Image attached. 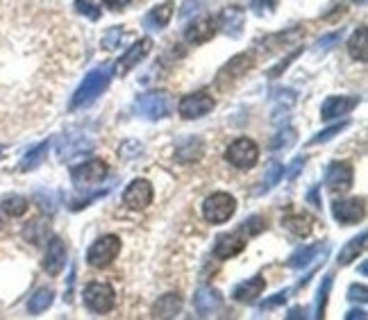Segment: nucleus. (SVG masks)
Listing matches in <instances>:
<instances>
[{
	"label": "nucleus",
	"instance_id": "nucleus-17",
	"mask_svg": "<svg viewBox=\"0 0 368 320\" xmlns=\"http://www.w3.org/2000/svg\"><path fill=\"white\" fill-rule=\"evenodd\" d=\"M357 105H359V96H330L323 103V107H320V119L334 121L339 116L350 114Z\"/></svg>",
	"mask_w": 368,
	"mask_h": 320
},
{
	"label": "nucleus",
	"instance_id": "nucleus-21",
	"mask_svg": "<svg viewBox=\"0 0 368 320\" xmlns=\"http://www.w3.org/2000/svg\"><path fill=\"white\" fill-rule=\"evenodd\" d=\"M266 288V279L262 275H255V277H248L246 282H241L234 286L232 291V298L237 302H244V304H253L260 295L264 293Z\"/></svg>",
	"mask_w": 368,
	"mask_h": 320
},
{
	"label": "nucleus",
	"instance_id": "nucleus-11",
	"mask_svg": "<svg viewBox=\"0 0 368 320\" xmlns=\"http://www.w3.org/2000/svg\"><path fill=\"white\" fill-rule=\"evenodd\" d=\"M246 243H248V237L241 230L232 232V234H221V237L216 239L214 243V257L216 259H232V257L241 254L246 250Z\"/></svg>",
	"mask_w": 368,
	"mask_h": 320
},
{
	"label": "nucleus",
	"instance_id": "nucleus-15",
	"mask_svg": "<svg viewBox=\"0 0 368 320\" xmlns=\"http://www.w3.org/2000/svg\"><path fill=\"white\" fill-rule=\"evenodd\" d=\"M93 141L84 134H64L59 139L57 157L59 161H70L73 157H80L82 152H91Z\"/></svg>",
	"mask_w": 368,
	"mask_h": 320
},
{
	"label": "nucleus",
	"instance_id": "nucleus-33",
	"mask_svg": "<svg viewBox=\"0 0 368 320\" xmlns=\"http://www.w3.org/2000/svg\"><path fill=\"white\" fill-rule=\"evenodd\" d=\"M284 175V166H282L280 161H271L269 168H266V175H264V184H262V193L264 191H271L273 186L280 182V177Z\"/></svg>",
	"mask_w": 368,
	"mask_h": 320
},
{
	"label": "nucleus",
	"instance_id": "nucleus-45",
	"mask_svg": "<svg viewBox=\"0 0 368 320\" xmlns=\"http://www.w3.org/2000/svg\"><path fill=\"white\" fill-rule=\"evenodd\" d=\"M348 298H350V300L366 302V300H368V291H366V286H362V284H352V286L348 288Z\"/></svg>",
	"mask_w": 368,
	"mask_h": 320
},
{
	"label": "nucleus",
	"instance_id": "nucleus-27",
	"mask_svg": "<svg viewBox=\"0 0 368 320\" xmlns=\"http://www.w3.org/2000/svg\"><path fill=\"white\" fill-rule=\"evenodd\" d=\"M364 248H366V232H362L359 237H355V239H350L346 246H343V250L339 252V266H348V263H352L357 259L359 254L364 252Z\"/></svg>",
	"mask_w": 368,
	"mask_h": 320
},
{
	"label": "nucleus",
	"instance_id": "nucleus-25",
	"mask_svg": "<svg viewBox=\"0 0 368 320\" xmlns=\"http://www.w3.org/2000/svg\"><path fill=\"white\" fill-rule=\"evenodd\" d=\"M302 37H304V30L300 26H296L291 30H287V32H278V34H273V37H266V39H271V41H275V43H260V41H257V48H262L264 52H273V50L282 48V46L300 41Z\"/></svg>",
	"mask_w": 368,
	"mask_h": 320
},
{
	"label": "nucleus",
	"instance_id": "nucleus-28",
	"mask_svg": "<svg viewBox=\"0 0 368 320\" xmlns=\"http://www.w3.org/2000/svg\"><path fill=\"white\" fill-rule=\"evenodd\" d=\"M348 52H350V57L352 59H357V61H364L368 59V41H366V26L362 28H357V32L350 37V41H348Z\"/></svg>",
	"mask_w": 368,
	"mask_h": 320
},
{
	"label": "nucleus",
	"instance_id": "nucleus-52",
	"mask_svg": "<svg viewBox=\"0 0 368 320\" xmlns=\"http://www.w3.org/2000/svg\"><path fill=\"white\" fill-rule=\"evenodd\" d=\"M366 270H368V266H366V261H364L362 266H359V272H362V275H366Z\"/></svg>",
	"mask_w": 368,
	"mask_h": 320
},
{
	"label": "nucleus",
	"instance_id": "nucleus-24",
	"mask_svg": "<svg viewBox=\"0 0 368 320\" xmlns=\"http://www.w3.org/2000/svg\"><path fill=\"white\" fill-rule=\"evenodd\" d=\"M182 309V298L177 293H166L153 304V318H175Z\"/></svg>",
	"mask_w": 368,
	"mask_h": 320
},
{
	"label": "nucleus",
	"instance_id": "nucleus-40",
	"mask_svg": "<svg viewBox=\"0 0 368 320\" xmlns=\"http://www.w3.org/2000/svg\"><path fill=\"white\" fill-rule=\"evenodd\" d=\"M121 37H123V30L121 28H112L107 30V32L103 34V41H100V46H103L105 50H114L121 46Z\"/></svg>",
	"mask_w": 368,
	"mask_h": 320
},
{
	"label": "nucleus",
	"instance_id": "nucleus-47",
	"mask_svg": "<svg viewBox=\"0 0 368 320\" xmlns=\"http://www.w3.org/2000/svg\"><path fill=\"white\" fill-rule=\"evenodd\" d=\"M39 202H41V207L46 209V212H55V202H52V196H46V193L43 191H37V196H35Z\"/></svg>",
	"mask_w": 368,
	"mask_h": 320
},
{
	"label": "nucleus",
	"instance_id": "nucleus-39",
	"mask_svg": "<svg viewBox=\"0 0 368 320\" xmlns=\"http://www.w3.org/2000/svg\"><path fill=\"white\" fill-rule=\"evenodd\" d=\"M75 10L82 14V17H87L91 21H98L100 19V7L93 5L91 0H75Z\"/></svg>",
	"mask_w": 368,
	"mask_h": 320
},
{
	"label": "nucleus",
	"instance_id": "nucleus-4",
	"mask_svg": "<svg viewBox=\"0 0 368 320\" xmlns=\"http://www.w3.org/2000/svg\"><path fill=\"white\" fill-rule=\"evenodd\" d=\"M234 212H237V200L225 191L211 193V196L202 202V216H205V221L211 225L228 223L234 216Z\"/></svg>",
	"mask_w": 368,
	"mask_h": 320
},
{
	"label": "nucleus",
	"instance_id": "nucleus-42",
	"mask_svg": "<svg viewBox=\"0 0 368 320\" xmlns=\"http://www.w3.org/2000/svg\"><path fill=\"white\" fill-rule=\"evenodd\" d=\"M200 10V0H184L182 7H180V19L186 21L191 19V14H195Z\"/></svg>",
	"mask_w": 368,
	"mask_h": 320
},
{
	"label": "nucleus",
	"instance_id": "nucleus-8",
	"mask_svg": "<svg viewBox=\"0 0 368 320\" xmlns=\"http://www.w3.org/2000/svg\"><path fill=\"white\" fill-rule=\"evenodd\" d=\"M255 66V52H241L237 57H232L216 75V87L218 89H228L234 82H239L250 68Z\"/></svg>",
	"mask_w": 368,
	"mask_h": 320
},
{
	"label": "nucleus",
	"instance_id": "nucleus-38",
	"mask_svg": "<svg viewBox=\"0 0 368 320\" xmlns=\"http://www.w3.org/2000/svg\"><path fill=\"white\" fill-rule=\"evenodd\" d=\"M280 0H250V10H253L257 17H266V14H273L278 10Z\"/></svg>",
	"mask_w": 368,
	"mask_h": 320
},
{
	"label": "nucleus",
	"instance_id": "nucleus-34",
	"mask_svg": "<svg viewBox=\"0 0 368 320\" xmlns=\"http://www.w3.org/2000/svg\"><path fill=\"white\" fill-rule=\"evenodd\" d=\"M332 282H334V275L332 272H327L323 284H320V291H318V307H316V318H323L325 316V304H327V298H330V288H332Z\"/></svg>",
	"mask_w": 368,
	"mask_h": 320
},
{
	"label": "nucleus",
	"instance_id": "nucleus-19",
	"mask_svg": "<svg viewBox=\"0 0 368 320\" xmlns=\"http://www.w3.org/2000/svg\"><path fill=\"white\" fill-rule=\"evenodd\" d=\"M66 263V246L59 237H52L48 241V248H46V257H43V270L48 275H59L61 268Z\"/></svg>",
	"mask_w": 368,
	"mask_h": 320
},
{
	"label": "nucleus",
	"instance_id": "nucleus-43",
	"mask_svg": "<svg viewBox=\"0 0 368 320\" xmlns=\"http://www.w3.org/2000/svg\"><path fill=\"white\" fill-rule=\"evenodd\" d=\"M300 52H302L300 48H298V50H293L291 54H289V57H284V61H280V64H278V66H273V68H271V71H269V77H278V75H280L282 71H284V68H287L289 64H291V61H293L296 57H298V54H300Z\"/></svg>",
	"mask_w": 368,
	"mask_h": 320
},
{
	"label": "nucleus",
	"instance_id": "nucleus-29",
	"mask_svg": "<svg viewBox=\"0 0 368 320\" xmlns=\"http://www.w3.org/2000/svg\"><path fill=\"white\" fill-rule=\"evenodd\" d=\"M48 150H50V141H43V143L35 146L32 150L23 154V159H21V163H19V170H23V173H26V170H35L39 163L46 159Z\"/></svg>",
	"mask_w": 368,
	"mask_h": 320
},
{
	"label": "nucleus",
	"instance_id": "nucleus-53",
	"mask_svg": "<svg viewBox=\"0 0 368 320\" xmlns=\"http://www.w3.org/2000/svg\"><path fill=\"white\" fill-rule=\"evenodd\" d=\"M355 5H366V0H352Z\"/></svg>",
	"mask_w": 368,
	"mask_h": 320
},
{
	"label": "nucleus",
	"instance_id": "nucleus-51",
	"mask_svg": "<svg viewBox=\"0 0 368 320\" xmlns=\"http://www.w3.org/2000/svg\"><path fill=\"white\" fill-rule=\"evenodd\" d=\"M302 316H304V311L300 307H296V309H291V314H289L287 318L289 320H296V318H302Z\"/></svg>",
	"mask_w": 368,
	"mask_h": 320
},
{
	"label": "nucleus",
	"instance_id": "nucleus-36",
	"mask_svg": "<svg viewBox=\"0 0 368 320\" xmlns=\"http://www.w3.org/2000/svg\"><path fill=\"white\" fill-rule=\"evenodd\" d=\"M296 143V132L291 128H287V130H280L275 139H273V143L271 148L273 150H284V148H291Z\"/></svg>",
	"mask_w": 368,
	"mask_h": 320
},
{
	"label": "nucleus",
	"instance_id": "nucleus-26",
	"mask_svg": "<svg viewBox=\"0 0 368 320\" xmlns=\"http://www.w3.org/2000/svg\"><path fill=\"white\" fill-rule=\"evenodd\" d=\"M202 150H205V146H202L200 139L198 137H191V139H186V141L175 150V159L182 161V163L198 161L202 157Z\"/></svg>",
	"mask_w": 368,
	"mask_h": 320
},
{
	"label": "nucleus",
	"instance_id": "nucleus-37",
	"mask_svg": "<svg viewBox=\"0 0 368 320\" xmlns=\"http://www.w3.org/2000/svg\"><path fill=\"white\" fill-rule=\"evenodd\" d=\"M346 128H348V121H341V123H336V125H330V128H325L323 132H320V134L311 137L309 143H325V141H330V139H334L341 130H346Z\"/></svg>",
	"mask_w": 368,
	"mask_h": 320
},
{
	"label": "nucleus",
	"instance_id": "nucleus-41",
	"mask_svg": "<svg viewBox=\"0 0 368 320\" xmlns=\"http://www.w3.org/2000/svg\"><path fill=\"white\" fill-rule=\"evenodd\" d=\"M339 41H341V30H339V32H332V34H325L323 39H318V43L314 46V50L316 52H327V50H332Z\"/></svg>",
	"mask_w": 368,
	"mask_h": 320
},
{
	"label": "nucleus",
	"instance_id": "nucleus-18",
	"mask_svg": "<svg viewBox=\"0 0 368 320\" xmlns=\"http://www.w3.org/2000/svg\"><path fill=\"white\" fill-rule=\"evenodd\" d=\"M223 307V295L221 291L211 286H200L193 295V309L198 311V316H211Z\"/></svg>",
	"mask_w": 368,
	"mask_h": 320
},
{
	"label": "nucleus",
	"instance_id": "nucleus-44",
	"mask_svg": "<svg viewBox=\"0 0 368 320\" xmlns=\"http://www.w3.org/2000/svg\"><path fill=\"white\" fill-rule=\"evenodd\" d=\"M307 163V157H296L291 163H289V170H287V179H296L300 175L302 166Z\"/></svg>",
	"mask_w": 368,
	"mask_h": 320
},
{
	"label": "nucleus",
	"instance_id": "nucleus-32",
	"mask_svg": "<svg viewBox=\"0 0 368 320\" xmlns=\"http://www.w3.org/2000/svg\"><path fill=\"white\" fill-rule=\"evenodd\" d=\"M28 207H30V202L23 198V196H7L3 200V205H0V209L7 214V216H12V218H19L28 212Z\"/></svg>",
	"mask_w": 368,
	"mask_h": 320
},
{
	"label": "nucleus",
	"instance_id": "nucleus-16",
	"mask_svg": "<svg viewBox=\"0 0 368 320\" xmlns=\"http://www.w3.org/2000/svg\"><path fill=\"white\" fill-rule=\"evenodd\" d=\"M244 23H246V12L241 10V7H237V5L225 7V10L218 14V19H216L218 30H221L223 34L232 37V39L241 37V32H244Z\"/></svg>",
	"mask_w": 368,
	"mask_h": 320
},
{
	"label": "nucleus",
	"instance_id": "nucleus-7",
	"mask_svg": "<svg viewBox=\"0 0 368 320\" xmlns=\"http://www.w3.org/2000/svg\"><path fill=\"white\" fill-rule=\"evenodd\" d=\"M225 159H228L234 168L239 170H250L260 161V148L248 137H241L237 141H232L230 148L225 150Z\"/></svg>",
	"mask_w": 368,
	"mask_h": 320
},
{
	"label": "nucleus",
	"instance_id": "nucleus-10",
	"mask_svg": "<svg viewBox=\"0 0 368 320\" xmlns=\"http://www.w3.org/2000/svg\"><path fill=\"white\" fill-rule=\"evenodd\" d=\"M332 216L341 225H357L366 216V200L364 198H348L332 202Z\"/></svg>",
	"mask_w": 368,
	"mask_h": 320
},
{
	"label": "nucleus",
	"instance_id": "nucleus-6",
	"mask_svg": "<svg viewBox=\"0 0 368 320\" xmlns=\"http://www.w3.org/2000/svg\"><path fill=\"white\" fill-rule=\"evenodd\" d=\"M84 304L93 314H109L116 304V291L109 282H91L84 286Z\"/></svg>",
	"mask_w": 368,
	"mask_h": 320
},
{
	"label": "nucleus",
	"instance_id": "nucleus-48",
	"mask_svg": "<svg viewBox=\"0 0 368 320\" xmlns=\"http://www.w3.org/2000/svg\"><path fill=\"white\" fill-rule=\"evenodd\" d=\"M130 3H132V0H103V5L107 7V10H112V12H121Z\"/></svg>",
	"mask_w": 368,
	"mask_h": 320
},
{
	"label": "nucleus",
	"instance_id": "nucleus-14",
	"mask_svg": "<svg viewBox=\"0 0 368 320\" xmlns=\"http://www.w3.org/2000/svg\"><path fill=\"white\" fill-rule=\"evenodd\" d=\"M151 48H153V41H151V39H148V37H146V39H139V41H135V43H132V48H130L128 52H125L119 61H116L114 73H116V75H121V77H123V75H128V73L132 71V68H135V66L139 64V61L144 59L148 52H151Z\"/></svg>",
	"mask_w": 368,
	"mask_h": 320
},
{
	"label": "nucleus",
	"instance_id": "nucleus-54",
	"mask_svg": "<svg viewBox=\"0 0 368 320\" xmlns=\"http://www.w3.org/2000/svg\"><path fill=\"white\" fill-rule=\"evenodd\" d=\"M0 159H3V152H0Z\"/></svg>",
	"mask_w": 368,
	"mask_h": 320
},
{
	"label": "nucleus",
	"instance_id": "nucleus-46",
	"mask_svg": "<svg viewBox=\"0 0 368 320\" xmlns=\"http://www.w3.org/2000/svg\"><path fill=\"white\" fill-rule=\"evenodd\" d=\"M287 295H289V291H280V293H275V298H271L269 302H264L262 304V311H269V309H273V307H278V304H282L287 300Z\"/></svg>",
	"mask_w": 368,
	"mask_h": 320
},
{
	"label": "nucleus",
	"instance_id": "nucleus-30",
	"mask_svg": "<svg viewBox=\"0 0 368 320\" xmlns=\"http://www.w3.org/2000/svg\"><path fill=\"white\" fill-rule=\"evenodd\" d=\"M52 300H55V293L50 291V288H39V291H37L32 298H30V302H28V311H30L32 316L43 314V311L52 304Z\"/></svg>",
	"mask_w": 368,
	"mask_h": 320
},
{
	"label": "nucleus",
	"instance_id": "nucleus-49",
	"mask_svg": "<svg viewBox=\"0 0 368 320\" xmlns=\"http://www.w3.org/2000/svg\"><path fill=\"white\" fill-rule=\"evenodd\" d=\"M307 200L314 205L316 209H320V196H318V186H311L309 193H307Z\"/></svg>",
	"mask_w": 368,
	"mask_h": 320
},
{
	"label": "nucleus",
	"instance_id": "nucleus-50",
	"mask_svg": "<svg viewBox=\"0 0 368 320\" xmlns=\"http://www.w3.org/2000/svg\"><path fill=\"white\" fill-rule=\"evenodd\" d=\"M355 318L366 320V311L364 309H352V311H348V314H346V320H355Z\"/></svg>",
	"mask_w": 368,
	"mask_h": 320
},
{
	"label": "nucleus",
	"instance_id": "nucleus-35",
	"mask_svg": "<svg viewBox=\"0 0 368 320\" xmlns=\"http://www.w3.org/2000/svg\"><path fill=\"white\" fill-rule=\"evenodd\" d=\"M266 228H269V225H266V221H264L262 216H250L248 221H244V225H241L239 230L250 239V237H257V234H262Z\"/></svg>",
	"mask_w": 368,
	"mask_h": 320
},
{
	"label": "nucleus",
	"instance_id": "nucleus-12",
	"mask_svg": "<svg viewBox=\"0 0 368 320\" xmlns=\"http://www.w3.org/2000/svg\"><path fill=\"white\" fill-rule=\"evenodd\" d=\"M355 179V170L348 161H332L325 170V186L332 191H348Z\"/></svg>",
	"mask_w": 368,
	"mask_h": 320
},
{
	"label": "nucleus",
	"instance_id": "nucleus-1",
	"mask_svg": "<svg viewBox=\"0 0 368 320\" xmlns=\"http://www.w3.org/2000/svg\"><path fill=\"white\" fill-rule=\"evenodd\" d=\"M109 82H112V71H109V68H105V66L93 68L91 73H87V77L82 80L80 87H77L73 98H70V109H80V107L91 105L93 100L109 87Z\"/></svg>",
	"mask_w": 368,
	"mask_h": 320
},
{
	"label": "nucleus",
	"instance_id": "nucleus-9",
	"mask_svg": "<svg viewBox=\"0 0 368 320\" xmlns=\"http://www.w3.org/2000/svg\"><path fill=\"white\" fill-rule=\"evenodd\" d=\"M214 107H216V100L211 98V93L195 91V93H189V96H184L182 100H180L177 112L182 119L193 121V119H202V116H207Z\"/></svg>",
	"mask_w": 368,
	"mask_h": 320
},
{
	"label": "nucleus",
	"instance_id": "nucleus-13",
	"mask_svg": "<svg viewBox=\"0 0 368 320\" xmlns=\"http://www.w3.org/2000/svg\"><path fill=\"white\" fill-rule=\"evenodd\" d=\"M153 196L155 191L148 179H132L130 186L123 193V202L130 209H146L153 202Z\"/></svg>",
	"mask_w": 368,
	"mask_h": 320
},
{
	"label": "nucleus",
	"instance_id": "nucleus-2",
	"mask_svg": "<svg viewBox=\"0 0 368 320\" xmlns=\"http://www.w3.org/2000/svg\"><path fill=\"white\" fill-rule=\"evenodd\" d=\"M135 109L141 119L162 121L173 112V98L166 91H148V93H141L135 100Z\"/></svg>",
	"mask_w": 368,
	"mask_h": 320
},
{
	"label": "nucleus",
	"instance_id": "nucleus-3",
	"mask_svg": "<svg viewBox=\"0 0 368 320\" xmlns=\"http://www.w3.org/2000/svg\"><path fill=\"white\" fill-rule=\"evenodd\" d=\"M121 239L116 234H105L96 239L87 250V263L91 268H107L121 254Z\"/></svg>",
	"mask_w": 368,
	"mask_h": 320
},
{
	"label": "nucleus",
	"instance_id": "nucleus-22",
	"mask_svg": "<svg viewBox=\"0 0 368 320\" xmlns=\"http://www.w3.org/2000/svg\"><path fill=\"white\" fill-rule=\"evenodd\" d=\"M173 12H175V3H171V0H166V3H162L157 7H153V10L144 17V28L153 30V32H159V30H164L171 23Z\"/></svg>",
	"mask_w": 368,
	"mask_h": 320
},
{
	"label": "nucleus",
	"instance_id": "nucleus-23",
	"mask_svg": "<svg viewBox=\"0 0 368 320\" xmlns=\"http://www.w3.org/2000/svg\"><path fill=\"white\" fill-rule=\"evenodd\" d=\"M282 225L298 239H307L311 230H314V221H311V216L307 214H289L282 218Z\"/></svg>",
	"mask_w": 368,
	"mask_h": 320
},
{
	"label": "nucleus",
	"instance_id": "nucleus-20",
	"mask_svg": "<svg viewBox=\"0 0 368 320\" xmlns=\"http://www.w3.org/2000/svg\"><path fill=\"white\" fill-rule=\"evenodd\" d=\"M218 32V26H216V19L205 17L200 21H193L189 28L184 30V39L193 46H200V43H207L214 39V34Z\"/></svg>",
	"mask_w": 368,
	"mask_h": 320
},
{
	"label": "nucleus",
	"instance_id": "nucleus-31",
	"mask_svg": "<svg viewBox=\"0 0 368 320\" xmlns=\"http://www.w3.org/2000/svg\"><path fill=\"white\" fill-rule=\"evenodd\" d=\"M318 252H320V243H314V246H307V248L298 250V252H293L291 259H289V268H296V270L307 268L311 263V259H316Z\"/></svg>",
	"mask_w": 368,
	"mask_h": 320
},
{
	"label": "nucleus",
	"instance_id": "nucleus-5",
	"mask_svg": "<svg viewBox=\"0 0 368 320\" xmlns=\"http://www.w3.org/2000/svg\"><path fill=\"white\" fill-rule=\"evenodd\" d=\"M107 161L103 159H89L80 163V166L70 168V182L75 184V189L89 191L93 186H98L107 177Z\"/></svg>",
	"mask_w": 368,
	"mask_h": 320
}]
</instances>
